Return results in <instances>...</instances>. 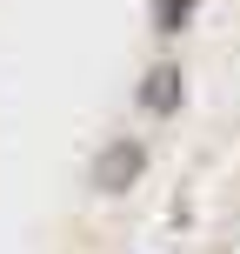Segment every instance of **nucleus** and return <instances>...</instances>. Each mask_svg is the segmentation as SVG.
<instances>
[{
  "label": "nucleus",
  "mask_w": 240,
  "mask_h": 254,
  "mask_svg": "<svg viewBox=\"0 0 240 254\" xmlns=\"http://www.w3.org/2000/svg\"><path fill=\"white\" fill-rule=\"evenodd\" d=\"M187 20H193V0H153V27L160 34H180Z\"/></svg>",
  "instance_id": "nucleus-3"
},
{
  "label": "nucleus",
  "mask_w": 240,
  "mask_h": 254,
  "mask_svg": "<svg viewBox=\"0 0 240 254\" xmlns=\"http://www.w3.org/2000/svg\"><path fill=\"white\" fill-rule=\"evenodd\" d=\"M140 167H147V147H140V140H107L100 154H94V194H127L140 181Z\"/></svg>",
  "instance_id": "nucleus-1"
},
{
  "label": "nucleus",
  "mask_w": 240,
  "mask_h": 254,
  "mask_svg": "<svg viewBox=\"0 0 240 254\" xmlns=\"http://www.w3.org/2000/svg\"><path fill=\"white\" fill-rule=\"evenodd\" d=\"M140 107H147V114H174L180 107V67L174 61H160L147 80H140Z\"/></svg>",
  "instance_id": "nucleus-2"
}]
</instances>
